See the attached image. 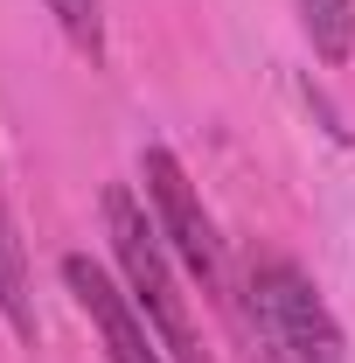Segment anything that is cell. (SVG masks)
I'll list each match as a JSON object with an SVG mask.
<instances>
[{
    "mask_svg": "<svg viewBox=\"0 0 355 363\" xmlns=\"http://www.w3.org/2000/svg\"><path fill=\"white\" fill-rule=\"evenodd\" d=\"M105 238H112V259H119V279H126V301L161 335L168 363H209L202 335H195V315H188V294L175 286V266H168V238L126 182L105 189Z\"/></svg>",
    "mask_w": 355,
    "mask_h": 363,
    "instance_id": "1",
    "label": "cell"
},
{
    "mask_svg": "<svg viewBox=\"0 0 355 363\" xmlns=\"http://www.w3.org/2000/svg\"><path fill=\"white\" fill-rule=\"evenodd\" d=\"M251 328L265 342L272 363H349L342 328L327 315V301L313 294V279L293 259H251Z\"/></svg>",
    "mask_w": 355,
    "mask_h": 363,
    "instance_id": "2",
    "label": "cell"
},
{
    "mask_svg": "<svg viewBox=\"0 0 355 363\" xmlns=\"http://www.w3.org/2000/svg\"><path fill=\"white\" fill-rule=\"evenodd\" d=\"M139 182H146V203H153V224H161V238H168V252L202 279L209 301H230V279H223V238H216V224H209V210H202L188 168H181L168 147H139Z\"/></svg>",
    "mask_w": 355,
    "mask_h": 363,
    "instance_id": "3",
    "label": "cell"
},
{
    "mask_svg": "<svg viewBox=\"0 0 355 363\" xmlns=\"http://www.w3.org/2000/svg\"><path fill=\"white\" fill-rule=\"evenodd\" d=\"M63 286H70V301L84 308V321L98 328L105 363H168L161 357V335H153L146 315L126 301V286H112L105 266H91L84 252H70V259H63Z\"/></svg>",
    "mask_w": 355,
    "mask_h": 363,
    "instance_id": "4",
    "label": "cell"
},
{
    "mask_svg": "<svg viewBox=\"0 0 355 363\" xmlns=\"http://www.w3.org/2000/svg\"><path fill=\"white\" fill-rule=\"evenodd\" d=\"M0 321L14 328V342H35V279H28V252L7 203H0Z\"/></svg>",
    "mask_w": 355,
    "mask_h": 363,
    "instance_id": "5",
    "label": "cell"
},
{
    "mask_svg": "<svg viewBox=\"0 0 355 363\" xmlns=\"http://www.w3.org/2000/svg\"><path fill=\"white\" fill-rule=\"evenodd\" d=\"M300 21H307V43L320 63H349L355 49V0H300Z\"/></svg>",
    "mask_w": 355,
    "mask_h": 363,
    "instance_id": "6",
    "label": "cell"
},
{
    "mask_svg": "<svg viewBox=\"0 0 355 363\" xmlns=\"http://www.w3.org/2000/svg\"><path fill=\"white\" fill-rule=\"evenodd\" d=\"M49 14L63 21V35L84 49L91 63L105 56V0H49Z\"/></svg>",
    "mask_w": 355,
    "mask_h": 363,
    "instance_id": "7",
    "label": "cell"
}]
</instances>
